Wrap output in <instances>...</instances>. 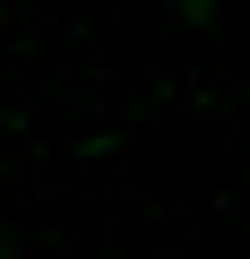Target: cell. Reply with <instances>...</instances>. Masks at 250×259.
I'll return each instance as SVG.
<instances>
[{
    "label": "cell",
    "mask_w": 250,
    "mask_h": 259,
    "mask_svg": "<svg viewBox=\"0 0 250 259\" xmlns=\"http://www.w3.org/2000/svg\"><path fill=\"white\" fill-rule=\"evenodd\" d=\"M173 9H181L190 26H216V0H173Z\"/></svg>",
    "instance_id": "6da1fadb"
},
{
    "label": "cell",
    "mask_w": 250,
    "mask_h": 259,
    "mask_svg": "<svg viewBox=\"0 0 250 259\" xmlns=\"http://www.w3.org/2000/svg\"><path fill=\"white\" fill-rule=\"evenodd\" d=\"M0 259H9V233H0Z\"/></svg>",
    "instance_id": "7a4b0ae2"
}]
</instances>
